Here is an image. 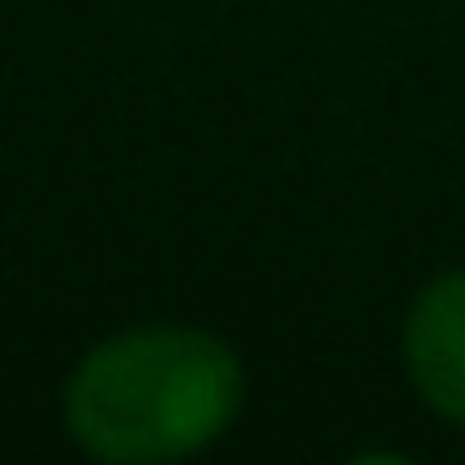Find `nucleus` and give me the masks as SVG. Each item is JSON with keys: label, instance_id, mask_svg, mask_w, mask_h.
Returning a JSON list of instances; mask_svg holds the SVG:
<instances>
[{"label": "nucleus", "instance_id": "nucleus-1", "mask_svg": "<svg viewBox=\"0 0 465 465\" xmlns=\"http://www.w3.org/2000/svg\"><path fill=\"white\" fill-rule=\"evenodd\" d=\"M242 411V361L203 329L148 323L94 345L66 378V432L110 465L208 449Z\"/></svg>", "mask_w": 465, "mask_h": 465}, {"label": "nucleus", "instance_id": "nucleus-2", "mask_svg": "<svg viewBox=\"0 0 465 465\" xmlns=\"http://www.w3.org/2000/svg\"><path fill=\"white\" fill-rule=\"evenodd\" d=\"M405 372L416 394L465 427V269L432 280L405 318Z\"/></svg>", "mask_w": 465, "mask_h": 465}]
</instances>
